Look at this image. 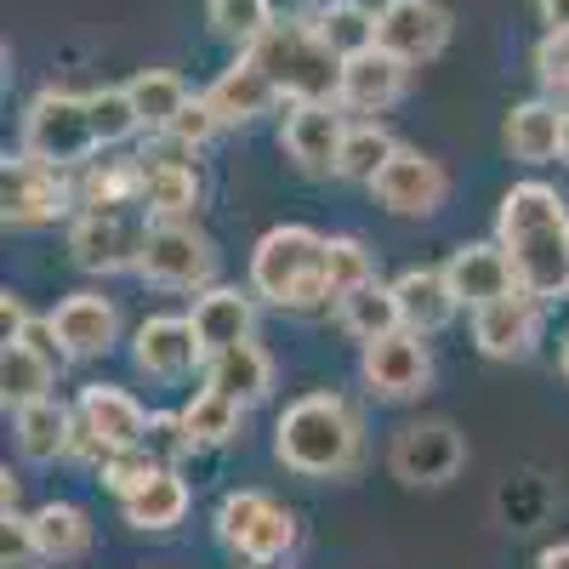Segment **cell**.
Instances as JSON below:
<instances>
[{"mask_svg": "<svg viewBox=\"0 0 569 569\" xmlns=\"http://www.w3.org/2000/svg\"><path fill=\"white\" fill-rule=\"evenodd\" d=\"M29 530L46 563H80L91 552V518L74 501H46L40 512H29Z\"/></svg>", "mask_w": 569, "mask_h": 569, "instance_id": "30", "label": "cell"}, {"mask_svg": "<svg viewBox=\"0 0 569 569\" xmlns=\"http://www.w3.org/2000/svg\"><path fill=\"white\" fill-rule=\"evenodd\" d=\"M74 416H80L86 433H98L109 450H142V439H149V421H154L149 410H142L126 388H114V382H91V388H80Z\"/></svg>", "mask_w": 569, "mask_h": 569, "instance_id": "22", "label": "cell"}, {"mask_svg": "<svg viewBox=\"0 0 569 569\" xmlns=\"http://www.w3.org/2000/svg\"><path fill=\"white\" fill-rule=\"evenodd\" d=\"M541 297L530 291H512L490 308L472 313V342H479L485 359H530L536 342H541Z\"/></svg>", "mask_w": 569, "mask_h": 569, "instance_id": "18", "label": "cell"}, {"mask_svg": "<svg viewBox=\"0 0 569 569\" xmlns=\"http://www.w3.org/2000/svg\"><path fill=\"white\" fill-rule=\"evenodd\" d=\"M52 382H58V359L52 353H40L29 342H7V348H0V393H7L12 410L52 399Z\"/></svg>", "mask_w": 569, "mask_h": 569, "instance_id": "32", "label": "cell"}, {"mask_svg": "<svg viewBox=\"0 0 569 569\" xmlns=\"http://www.w3.org/2000/svg\"><path fill=\"white\" fill-rule=\"evenodd\" d=\"M149 177H142V217L149 222H194L200 200H206V177L200 166L188 160V149H166L160 154H142Z\"/></svg>", "mask_w": 569, "mask_h": 569, "instance_id": "15", "label": "cell"}, {"mask_svg": "<svg viewBox=\"0 0 569 569\" xmlns=\"http://www.w3.org/2000/svg\"><path fill=\"white\" fill-rule=\"evenodd\" d=\"M405 86H410V63H399L393 52H359L342 63V91H337V103L348 114H388L399 98H405Z\"/></svg>", "mask_w": 569, "mask_h": 569, "instance_id": "21", "label": "cell"}, {"mask_svg": "<svg viewBox=\"0 0 569 569\" xmlns=\"http://www.w3.org/2000/svg\"><path fill=\"white\" fill-rule=\"evenodd\" d=\"M393 297H399V313H405V330H416V337H433V330H445L456 319V291L445 268H405L393 279Z\"/></svg>", "mask_w": 569, "mask_h": 569, "instance_id": "26", "label": "cell"}, {"mask_svg": "<svg viewBox=\"0 0 569 569\" xmlns=\"http://www.w3.org/2000/svg\"><path fill=\"white\" fill-rule=\"evenodd\" d=\"M154 472H166L149 450H114L103 467H98V479H103V490H114L120 501H131L142 485H154Z\"/></svg>", "mask_w": 569, "mask_h": 569, "instance_id": "40", "label": "cell"}, {"mask_svg": "<svg viewBox=\"0 0 569 569\" xmlns=\"http://www.w3.org/2000/svg\"><path fill=\"white\" fill-rule=\"evenodd\" d=\"M536 569H569V541H552V547H541Z\"/></svg>", "mask_w": 569, "mask_h": 569, "instance_id": "48", "label": "cell"}, {"mask_svg": "<svg viewBox=\"0 0 569 569\" xmlns=\"http://www.w3.org/2000/svg\"><path fill=\"white\" fill-rule=\"evenodd\" d=\"M86 109H91V131H98L103 149H120V142H131V137L142 131L137 103H131L126 86H98V91H86Z\"/></svg>", "mask_w": 569, "mask_h": 569, "instance_id": "38", "label": "cell"}, {"mask_svg": "<svg viewBox=\"0 0 569 569\" xmlns=\"http://www.w3.org/2000/svg\"><path fill=\"white\" fill-rule=\"evenodd\" d=\"M74 211V182L58 166H40L29 154H7L0 166V217L7 228H46Z\"/></svg>", "mask_w": 569, "mask_h": 569, "instance_id": "9", "label": "cell"}, {"mask_svg": "<svg viewBox=\"0 0 569 569\" xmlns=\"http://www.w3.org/2000/svg\"><path fill=\"white\" fill-rule=\"evenodd\" d=\"M246 58H257L284 103H337L342 91V58L319 40L313 23H273Z\"/></svg>", "mask_w": 569, "mask_h": 569, "instance_id": "4", "label": "cell"}, {"mask_svg": "<svg viewBox=\"0 0 569 569\" xmlns=\"http://www.w3.org/2000/svg\"><path fill=\"white\" fill-rule=\"evenodd\" d=\"M558 160L569 166V103H563V142H558Z\"/></svg>", "mask_w": 569, "mask_h": 569, "instance_id": "49", "label": "cell"}, {"mask_svg": "<svg viewBox=\"0 0 569 569\" xmlns=\"http://www.w3.org/2000/svg\"><path fill=\"white\" fill-rule=\"evenodd\" d=\"M222 131V120H217V109L206 103V98H188V109L171 120V131L160 137V142H171V149H188V154H194V149H206V142Z\"/></svg>", "mask_w": 569, "mask_h": 569, "instance_id": "41", "label": "cell"}, {"mask_svg": "<svg viewBox=\"0 0 569 569\" xmlns=\"http://www.w3.org/2000/svg\"><path fill=\"white\" fill-rule=\"evenodd\" d=\"M399 154V142H393V131L388 126H376V120H359V126H348V142H342V166H337V177L342 182H376L382 177V166Z\"/></svg>", "mask_w": 569, "mask_h": 569, "instance_id": "36", "label": "cell"}, {"mask_svg": "<svg viewBox=\"0 0 569 569\" xmlns=\"http://www.w3.org/2000/svg\"><path fill=\"white\" fill-rule=\"evenodd\" d=\"M0 319H7V342H18V337H23V325H29V308H23L18 291L0 297Z\"/></svg>", "mask_w": 569, "mask_h": 569, "instance_id": "45", "label": "cell"}, {"mask_svg": "<svg viewBox=\"0 0 569 569\" xmlns=\"http://www.w3.org/2000/svg\"><path fill=\"white\" fill-rule=\"evenodd\" d=\"M530 69L547 91H569V34H541L530 52Z\"/></svg>", "mask_w": 569, "mask_h": 569, "instance_id": "43", "label": "cell"}, {"mask_svg": "<svg viewBox=\"0 0 569 569\" xmlns=\"http://www.w3.org/2000/svg\"><path fill=\"white\" fill-rule=\"evenodd\" d=\"M558 370H563V382H569V337H563V348H558Z\"/></svg>", "mask_w": 569, "mask_h": 569, "instance_id": "50", "label": "cell"}, {"mask_svg": "<svg viewBox=\"0 0 569 569\" xmlns=\"http://www.w3.org/2000/svg\"><path fill=\"white\" fill-rule=\"evenodd\" d=\"M359 382L388 399V405H405V399H421L433 388V353H427V337L416 330H393V337L370 342L359 353Z\"/></svg>", "mask_w": 569, "mask_h": 569, "instance_id": "12", "label": "cell"}, {"mask_svg": "<svg viewBox=\"0 0 569 569\" xmlns=\"http://www.w3.org/2000/svg\"><path fill=\"white\" fill-rule=\"evenodd\" d=\"M313 0H273V23H313Z\"/></svg>", "mask_w": 569, "mask_h": 569, "instance_id": "47", "label": "cell"}, {"mask_svg": "<svg viewBox=\"0 0 569 569\" xmlns=\"http://www.w3.org/2000/svg\"><path fill=\"white\" fill-rule=\"evenodd\" d=\"M325 273H330V297L342 302L348 291H359V284L376 279V257H370L365 240H353V233H337V240L325 246Z\"/></svg>", "mask_w": 569, "mask_h": 569, "instance_id": "39", "label": "cell"}, {"mask_svg": "<svg viewBox=\"0 0 569 569\" xmlns=\"http://www.w3.org/2000/svg\"><path fill=\"white\" fill-rule=\"evenodd\" d=\"M206 18H211V34L251 52V46L273 29V0H206Z\"/></svg>", "mask_w": 569, "mask_h": 569, "instance_id": "37", "label": "cell"}, {"mask_svg": "<svg viewBox=\"0 0 569 569\" xmlns=\"http://www.w3.org/2000/svg\"><path fill=\"white\" fill-rule=\"evenodd\" d=\"M325 233L308 222H279L268 228L257 251H251V291L284 313H319L337 308L330 297V273H325Z\"/></svg>", "mask_w": 569, "mask_h": 569, "instance_id": "3", "label": "cell"}, {"mask_svg": "<svg viewBox=\"0 0 569 569\" xmlns=\"http://www.w3.org/2000/svg\"><path fill=\"white\" fill-rule=\"evenodd\" d=\"M313 29L342 63L359 52H376V7H365V0H319Z\"/></svg>", "mask_w": 569, "mask_h": 569, "instance_id": "33", "label": "cell"}, {"mask_svg": "<svg viewBox=\"0 0 569 569\" xmlns=\"http://www.w3.org/2000/svg\"><path fill=\"white\" fill-rule=\"evenodd\" d=\"M501 137H507L512 160H525V166H552V160H558V142H563V103H552V98H525V103H512Z\"/></svg>", "mask_w": 569, "mask_h": 569, "instance_id": "24", "label": "cell"}, {"mask_svg": "<svg viewBox=\"0 0 569 569\" xmlns=\"http://www.w3.org/2000/svg\"><path fill=\"white\" fill-rule=\"evenodd\" d=\"M0 563H7V569H34V563H46L40 547H34L29 518H18V512L0 518Z\"/></svg>", "mask_w": 569, "mask_h": 569, "instance_id": "44", "label": "cell"}, {"mask_svg": "<svg viewBox=\"0 0 569 569\" xmlns=\"http://www.w3.org/2000/svg\"><path fill=\"white\" fill-rule=\"evenodd\" d=\"M206 388L240 399L246 410L262 405V399L273 393V359H268V348L251 337V342H240V348L211 353V359H206Z\"/></svg>", "mask_w": 569, "mask_h": 569, "instance_id": "25", "label": "cell"}, {"mask_svg": "<svg viewBox=\"0 0 569 569\" xmlns=\"http://www.w3.org/2000/svg\"><path fill=\"white\" fill-rule=\"evenodd\" d=\"M142 240H149V217L131 211H80L69 228V257L80 273H137Z\"/></svg>", "mask_w": 569, "mask_h": 569, "instance_id": "10", "label": "cell"}, {"mask_svg": "<svg viewBox=\"0 0 569 569\" xmlns=\"http://www.w3.org/2000/svg\"><path fill=\"white\" fill-rule=\"evenodd\" d=\"M52 330L63 359H103L120 342V308L98 291H74L52 308Z\"/></svg>", "mask_w": 569, "mask_h": 569, "instance_id": "19", "label": "cell"}, {"mask_svg": "<svg viewBox=\"0 0 569 569\" xmlns=\"http://www.w3.org/2000/svg\"><path fill=\"white\" fill-rule=\"evenodd\" d=\"M370 194L382 211L393 217H433L450 194V171L433 160V154H421V149H405L399 142V154L382 166V177L370 182Z\"/></svg>", "mask_w": 569, "mask_h": 569, "instance_id": "14", "label": "cell"}, {"mask_svg": "<svg viewBox=\"0 0 569 569\" xmlns=\"http://www.w3.org/2000/svg\"><path fill=\"white\" fill-rule=\"evenodd\" d=\"M536 18L547 23V34H569V0H536Z\"/></svg>", "mask_w": 569, "mask_h": 569, "instance_id": "46", "label": "cell"}, {"mask_svg": "<svg viewBox=\"0 0 569 569\" xmlns=\"http://www.w3.org/2000/svg\"><path fill=\"white\" fill-rule=\"evenodd\" d=\"M12 433H18V450L23 461H58L74 450V410L58 405V399H40V405H23L18 421H12Z\"/></svg>", "mask_w": 569, "mask_h": 569, "instance_id": "31", "label": "cell"}, {"mask_svg": "<svg viewBox=\"0 0 569 569\" xmlns=\"http://www.w3.org/2000/svg\"><path fill=\"white\" fill-rule=\"evenodd\" d=\"M103 142L91 131V109L80 91H63V86H46L40 98L23 109V154L40 160V166H58V171H80L91 166Z\"/></svg>", "mask_w": 569, "mask_h": 569, "instance_id": "6", "label": "cell"}, {"mask_svg": "<svg viewBox=\"0 0 569 569\" xmlns=\"http://www.w3.org/2000/svg\"><path fill=\"white\" fill-rule=\"evenodd\" d=\"M206 353H200V337H194V319L182 313H149L137 330H131V365L149 376V382H182Z\"/></svg>", "mask_w": 569, "mask_h": 569, "instance_id": "16", "label": "cell"}, {"mask_svg": "<svg viewBox=\"0 0 569 569\" xmlns=\"http://www.w3.org/2000/svg\"><path fill=\"white\" fill-rule=\"evenodd\" d=\"M126 91H131L137 120H142V131H149V137H166L171 120L188 109V86H182L177 69H142V74L126 80Z\"/></svg>", "mask_w": 569, "mask_h": 569, "instance_id": "34", "label": "cell"}, {"mask_svg": "<svg viewBox=\"0 0 569 569\" xmlns=\"http://www.w3.org/2000/svg\"><path fill=\"white\" fill-rule=\"evenodd\" d=\"M217 541L251 563V569H268V563H284L297 547V512L279 507L268 490H233L217 501Z\"/></svg>", "mask_w": 569, "mask_h": 569, "instance_id": "5", "label": "cell"}, {"mask_svg": "<svg viewBox=\"0 0 569 569\" xmlns=\"http://www.w3.org/2000/svg\"><path fill=\"white\" fill-rule=\"evenodd\" d=\"M273 456L297 479H348L365 461V421L342 393H302L273 421Z\"/></svg>", "mask_w": 569, "mask_h": 569, "instance_id": "2", "label": "cell"}, {"mask_svg": "<svg viewBox=\"0 0 569 569\" xmlns=\"http://www.w3.org/2000/svg\"><path fill=\"white\" fill-rule=\"evenodd\" d=\"M445 279H450L456 302L472 308V313L518 291V273H512V257L501 251V240H467V246H456L450 262H445Z\"/></svg>", "mask_w": 569, "mask_h": 569, "instance_id": "17", "label": "cell"}, {"mask_svg": "<svg viewBox=\"0 0 569 569\" xmlns=\"http://www.w3.org/2000/svg\"><path fill=\"white\" fill-rule=\"evenodd\" d=\"M496 240L512 257L518 291L541 302L569 297V206L547 182H512L496 211Z\"/></svg>", "mask_w": 569, "mask_h": 569, "instance_id": "1", "label": "cell"}, {"mask_svg": "<svg viewBox=\"0 0 569 569\" xmlns=\"http://www.w3.org/2000/svg\"><path fill=\"white\" fill-rule=\"evenodd\" d=\"M342 142H348L342 103H291V109H284L279 149L297 160V171H308V177H337Z\"/></svg>", "mask_w": 569, "mask_h": 569, "instance_id": "13", "label": "cell"}, {"mask_svg": "<svg viewBox=\"0 0 569 569\" xmlns=\"http://www.w3.org/2000/svg\"><path fill=\"white\" fill-rule=\"evenodd\" d=\"M142 450H149L160 467H177L188 450H194V439H188V427H182V410H177V416L160 410V416L149 421V439H142Z\"/></svg>", "mask_w": 569, "mask_h": 569, "instance_id": "42", "label": "cell"}, {"mask_svg": "<svg viewBox=\"0 0 569 569\" xmlns=\"http://www.w3.org/2000/svg\"><path fill=\"white\" fill-rule=\"evenodd\" d=\"M188 507H194V490H188V479H182L177 467L154 472V485H142L131 501H120L126 525H131V530H149V536H166V530H177L182 518H188Z\"/></svg>", "mask_w": 569, "mask_h": 569, "instance_id": "28", "label": "cell"}, {"mask_svg": "<svg viewBox=\"0 0 569 569\" xmlns=\"http://www.w3.org/2000/svg\"><path fill=\"white\" fill-rule=\"evenodd\" d=\"M456 34V18L439 0H382L376 7V46L393 52L399 63H433Z\"/></svg>", "mask_w": 569, "mask_h": 569, "instance_id": "11", "label": "cell"}, {"mask_svg": "<svg viewBox=\"0 0 569 569\" xmlns=\"http://www.w3.org/2000/svg\"><path fill=\"white\" fill-rule=\"evenodd\" d=\"M337 325L348 330V337H353L359 348H370V342L393 337V330H405V313H399L393 284L370 279V284H359V291H348V297L337 302Z\"/></svg>", "mask_w": 569, "mask_h": 569, "instance_id": "29", "label": "cell"}, {"mask_svg": "<svg viewBox=\"0 0 569 569\" xmlns=\"http://www.w3.org/2000/svg\"><path fill=\"white\" fill-rule=\"evenodd\" d=\"M194 337L200 353H222V348H240L257 337V291H240V284H211V291L194 297Z\"/></svg>", "mask_w": 569, "mask_h": 569, "instance_id": "20", "label": "cell"}, {"mask_svg": "<svg viewBox=\"0 0 569 569\" xmlns=\"http://www.w3.org/2000/svg\"><path fill=\"white\" fill-rule=\"evenodd\" d=\"M206 103L217 109L222 126H251V120H262V114H268L273 103H284V98H279V86L257 69V58L240 52V58H233V63L206 86Z\"/></svg>", "mask_w": 569, "mask_h": 569, "instance_id": "23", "label": "cell"}, {"mask_svg": "<svg viewBox=\"0 0 569 569\" xmlns=\"http://www.w3.org/2000/svg\"><path fill=\"white\" fill-rule=\"evenodd\" d=\"M388 467H393V479H399V485L439 490V485H450L456 472L467 467V439H461V427H456V421H445V416L405 421L399 433H393Z\"/></svg>", "mask_w": 569, "mask_h": 569, "instance_id": "8", "label": "cell"}, {"mask_svg": "<svg viewBox=\"0 0 569 569\" xmlns=\"http://www.w3.org/2000/svg\"><path fill=\"white\" fill-rule=\"evenodd\" d=\"M142 160H91L74 171V206L80 211H142Z\"/></svg>", "mask_w": 569, "mask_h": 569, "instance_id": "27", "label": "cell"}, {"mask_svg": "<svg viewBox=\"0 0 569 569\" xmlns=\"http://www.w3.org/2000/svg\"><path fill=\"white\" fill-rule=\"evenodd\" d=\"M137 279L154 284V291H211V279H217L211 233L194 222H149Z\"/></svg>", "mask_w": 569, "mask_h": 569, "instance_id": "7", "label": "cell"}, {"mask_svg": "<svg viewBox=\"0 0 569 569\" xmlns=\"http://www.w3.org/2000/svg\"><path fill=\"white\" fill-rule=\"evenodd\" d=\"M182 427H188V439H194V450H222V445L240 439L246 405L228 399V393H217V388H200L194 399L182 405Z\"/></svg>", "mask_w": 569, "mask_h": 569, "instance_id": "35", "label": "cell"}]
</instances>
